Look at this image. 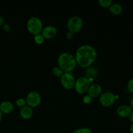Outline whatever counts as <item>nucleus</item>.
Here are the masks:
<instances>
[{
	"label": "nucleus",
	"instance_id": "nucleus-1",
	"mask_svg": "<svg viewBox=\"0 0 133 133\" xmlns=\"http://www.w3.org/2000/svg\"><path fill=\"white\" fill-rule=\"evenodd\" d=\"M97 57L96 49L90 45H82L77 48L75 53L77 64L82 68H87L91 66Z\"/></svg>",
	"mask_w": 133,
	"mask_h": 133
},
{
	"label": "nucleus",
	"instance_id": "nucleus-2",
	"mask_svg": "<svg viewBox=\"0 0 133 133\" xmlns=\"http://www.w3.org/2000/svg\"><path fill=\"white\" fill-rule=\"evenodd\" d=\"M58 67L64 72L70 73L76 67L77 62L75 57L69 52H63L58 57Z\"/></svg>",
	"mask_w": 133,
	"mask_h": 133
},
{
	"label": "nucleus",
	"instance_id": "nucleus-3",
	"mask_svg": "<svg viewBox=\"0 0 133 133\" xmlns=\"http://www.w3.org/2000/svg\"><path fill=\"white\" fill-rule=\"evenodd\" d=\"M27 29L32 35H36L41 34L43 29L42 22L38 17H31L27 22Z\"/></svg>",
	"mask_w": 133,
	"mask_h": 133
},
{
	"label": "nucleus",
	"instance_id": "nucleus-4",
	"mask_svg": "<svg viewBox=\"0 0 133 133\" xmlns=\"http://www.w3.org/2000/svg\"><path fill=\"white\" fill-rule=\"evenodd\" d=\"M83 26V20L79 16H73L69 18L67 22V28L68 31L76 33L80 31Z\"/></svg>",
	"mask_w": 133,
	"mask_h": 133
},
{
	"label": "nucleus",
	"instance_id": "nucleus-5",
	"mask_svg": "<svg viewBox=\"0 0 133 133\" xmlns=\"http://www.w3.org/2000/svg\"><path fill=\"white\" fill-rule=\"evenodd\" d=\"M90 83L91 80L87 77H80L75 81L74 88L77 93L83 94L87 92L91 84Z\"/></svg>",
	"mask_w": 133,
	"mask_h": 133
},
{
	"label": "nucleus",
	"instance_id": "nucleus-6",
	"mask_svg": "<svg viewBox=\"0 0 133 133\" xmlns=\"http://www.w3.org/2000/svg\"><path fill=\"white\" fill-rule=\"evenodd\" d=\"M25 101L26 104L30 107H36L41 103L42 97L36 91H31L27 94Z\"/></svg>",
	"mask_w": 133,
	"mask_h": 133
},
{
	"label": "nucleus",
	"instance_id": "nucleus-7",
	"mask_svg": "<svg viewBox=\"0 0 133 133\" xmlns=\"http://www.w3.org/2000/svg\"><path fill=\"white\" fill-rule=\"evenodd\" d=\"M116 99V96L113 92L107 91L100 95L99 103L102 106L109 107L112 106Z\"/></svg>",
	"mask_w": 133,
	"mask_h": 133
},
{
	"label": "nucleus",
	"instance_id": "nucleus-8",
	"mask_svg": "<svg viewBox=\"0 0 133 133\" xmlns=\"http://www.w3.org/2000/svg\"><path fill=\"white\" fill-rule=\"evenodd\" d=\"M75 81L74 75L69 72H64L61 77V84L67 90H71L74 88Z\"/></svg>",
	"mask_w": 133,
	"mask_h": 133
},
{
	"label": "nucleus",
	"instance_id": "nucleus-9",
	"mask_svg": "<svg viewBox=\"0 0 133 133\" xmlns=\"http://www.w3.org/2000/svg\"><path fill=\"white\" fill-rule=\"evenodd\" d=\"M57 33V29L55 26L48 25L43 28L41 32V35H42L44 39H51L54 38Z\"/></svg>",
	"mask_w": 133,
	"mask_h": 133
},
{
	"label": "nucleus",
	"instance_id": "nucleus-10",
	"mask_svg": "<svg viewBox=\"0 0 133 133\" xmlns=\"http://www.w3.org/2000/svg\"><path fill=\"white\" fill-rule=\"evenodd\" d=\"M87 92H88V96H90L92 98L97 97L102 94V88L100 84L94 83V84H90Z\"/></svg>",
	"mask_w": 133,
	"mask_h": 133
},
{
	"label": "nucleus",
	"instance_id": "nucleus-11",
	"mask_svg": "<svg viewBox=\"0 0 133 133\" xmlns=\"http://www.w3.org/2000/svg\"><path fill=\"white\" fill-rule=\"evenodd\" d=\"M132 109L130 106L127 105H122L117 108V114L121 118H127L129 117L132 112Z\"/></svg>",
	"mask_w": 133,
	"mask_h": 133
},
{
	"label": "nucleus",
	"instance_id": "nucleus-12",
	"mask_svg": "<svg viewBox=\"0 0 133 133\" xmlns=\"http://www.w3.org/2000/svg\"><path fill=\"white\" fill-rule=\"evenodd\" d=\"M19 114H20L21 117L25 119H29L32 116L33 114V110H32V108L30 107L28 105H25V106L22 107V109L19 110Z\"/></svg>",
	"mask_w": 133,
	"mask_h": 133
},
{
	"label": "nucleus",
	"instance_id": "nucleus-13",
	"mask_svg": "<svg viewBox=\"0 0 133 133\" xmlns=\"http://www.w3.org/2000/svg\"><path fill=\"white\" fill-rule=\"evenodd\" d=\"M14 109V105L10 101H3L0 104V111L4 114H9L12 112Z\"/></svg>",
	"mask_w": 133,
	"mask_h": 133
},
{
	"label": "nucleus",
	"instance_id": "nucleus-14",
	"mask_svg": "<svg viewBox=\"0 0 133 133\" xmlns=\"http://www.w3.org/2000/svg\"><path fill=\"white\" fill-rule=\"evenodd\" d=\"M109 11L114 15H119L123 11L122 6L119 3H112L109 7Z\"/></svg>",
	"mask_w": 133,
	"mask_h": 133
},
{
	"label": "nucleus",
	"instance_id": "nucleus-15",
	"mask_svg": "<svg viewBox=\"0 0 133 133\" xmlns=\"http://www.w3.org/2000/svg\"><path fill=\"white\" fill-rule=\"evenodd\" d=\"M52 71H53V74L56 77H61V76L64 73L58 66H55V67L53 68V70H52Z\"/></svg>",
	"mask_w": 133,
	"mask_h": 133
},
{
	"label": "nucleus",
	"instance_id": "nucleus-16",
	"mask_svg": "<svg viewBox=\"0 0 133 133\" xmlns=\"http://www.w3.org/2000/svg\"><path fill=\"white\" fill-rule=\"evenodd\" d=\"M98 3L103 7H109L112 4V0H98Z\"/></svg>",
	"mask_w": 133,
	"mask_h": 133
},
{
	"label": "nucleus",
	"instance_id": "nucleus-17",
	"mask_svg": "<svg viewBox=\"0 0 133 133\" xmlns=\"http://www.w3.org/2000/svg\"><path fill=\"white\" fill-rule=\"evenodd\" d=\"M34 41L35 42L36 44L40 45V44H43V42H44V38L43 37V36L41 34H38V35H35V36H34Z\"/></svg>",
	"mask_w": 133,
	"mask_h": 133
},
{
	"label": "nucleus",
	"instance_id": "nucleus-18",
	"mask_svg": "<svg viewBox=\"0 0 133 133\" xmlns=\"http://www.w3.org/2000/svg\"><path fill=\"white\" fill-rule=\"evenodd\" d=\"M71 133H92V131L90 129L87 128V127H83V128L75 129Z\"/></svg>",
	"mask_w": 133,
	"mask_h": 133
},
{
	"label": "nucleus",
	"instance_id": "nucleus-19",
	"mask_svg": "<svg viewBox=\"0 0 133 133\" xmlns=\"http://www.w3.org/2000/svg\"><path fill=\"white\" fill-rule=\"evenodd\" d=\"M16 104L17 106L19 107H23L25 106L27 104H26V101L25 99L24 98H19L18 99H17V101H16Z\"/></svg>",
	"mask_w": 133,
	"mask_h": 133
},
{
	"label": "nucleus",
	"instance_id": "nucleus-20",
	"mask_svg": "<svg viewBox=\"0 0 133 133\" xmlns=\"http://www.w3.org/2000/svg\"><path fill=\"white\" fill-rule=\"evenodd\" d=\"M127 88L131 93L133 94V78L130 79L127 83Z\"/></svg>",
	"mask_w": 133,
	"mask_h": 133
},
{
	"label": "nucleus",
	"instance_id": "nucleus-21",
	"mask_svg": "<svg viewBox=\"0 0 133 133\" xmlns=\"http://www.w3.org/2000/svg\"><path fill=\"white\" fill-rule=\"evenodd\" d=\"M92 98L89 96L88 95H86V96H84L83 97V102L85 104H89L92 102Z\"/></svg>",
	"mask_w": 133,
	"mask_h": 133
},
{
	"label": "nucleus",
	"instance_id": "nucleus-22",
	"mask_svg": "<svg viewBox=\"0 0 133 133\" xmlns=\"http://www.w3.org/2000/svg\"><path fill=\"white\" fill-rule=\"evenodd\" d=\"M3 29L4 31L5 32H10V30H11V27L9 24L8 23H4L3 25Z\"/></svg>",
	"mask_w": 133,
	"mask_h": 133
},
{
	"label": "nucleus",
	"instance_id": "nucleus-23",
	"mask_svg": "<svg viewBox=\"0 0 133 133\" xmlns=\"http://www.w3.org/2000/svg\"><path fill=\"white\" fill-rule=\"evenodd\" d=\"M74 36V33L70 32V31H68L66 34V38L68 39V40H71V38Z\"/></svg>",
	"mask_w": 133,
	"mask_h": 133
},
{
	"label": "nucleus",
	"instance_id": "nucleus-24",
	"mask_svg": "<svg viewBox=\"0 0 133 133\" xmlns=\"http://www.w3.org/2000/svg\"><path fill=\"white\" fill-rule=\"evenodd\" d=\"M4 24V18L1 16H0V27L3 25Z\"/></svg>",
	"mask_w": 133,
	"mask_h": 133
},
{
	"label": "nucleus",
	"instance_id": "nucleus-25",
	"mask_svg": "<svg viewBox=\"0 0 133 133\" xmlns=\"http://www.w3.org/2000/svg\"><path fill=\"white\" fill-rule=\"evenodd\" d=\"M130 107H131V109H132V110L133 111V97L131 99V101H130Z\"/></svg>",
	"mask_w": 133,
	"mask_h": 133
},
{
	"label": "nucleus",
	"instance_id": "nucleus-26",
	"mask_svg": "<svg viewBox=\"0 0 133 133\" xmlns=\"http://www.w3.org/2000/svg\"><path fill=\"white\" fill-rule=\"evenodd\" d=\"M129 118H130V120H131V122L133 123V111H132L131 115L129 116Z\"/></svg>",
	"mask_w": 133,
	"mask_h": 133
},
{
	"label": "nucleus",
	"instance_id": "nucleus-27",
	"mask_svg": "<svg viewBox=\"0 0 133 133\" xmlns=\"http://www.w3.org/2000/svg\"><path fill=\"white\" fill-rule=\"evenodd\" d=\"M129 130H130V132H131V133H133V123H132V124H131V125L130 126Z\"/></svg>",
	"mask_w": 133,
	"mask_h": 133
},
{
	"label": "nucleus",
	"instance_id": "nucleus-28",
	"mask_svg": "<svg viewBox=\"0 0 133 133\" xmlns=\"http://www.w3.org/2000/svg\"><path fill=\"white\" fill-rule=\"evenodd\" d=\"M2 117H3V113L0 111V122H1V119H2Z\"/></svg>",
	"mask_w": 133,
	"mask_h": 133
}]
</instances>
